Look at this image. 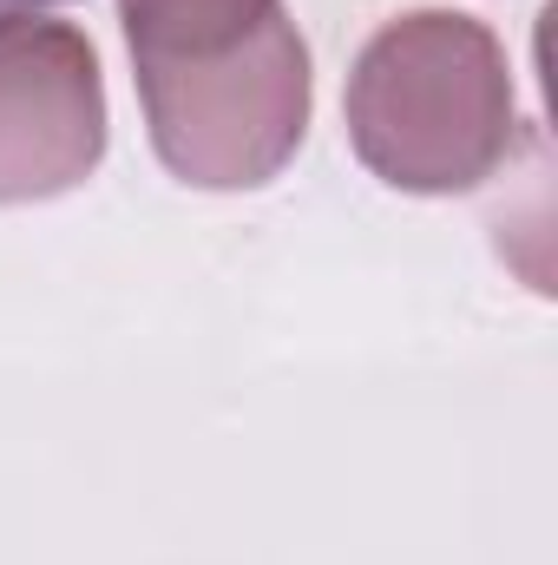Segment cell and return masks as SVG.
Returning <instances> with one entry per match:
<instances>
[{
	"mask_svg": "<svg viewBox=\"0 0 558 565\" xmlns=\"http://www.w3.org/2000/svg\"><path fill=\"white\" fill-rule=\"evenodd\" d=\"M342 126L355 158L408 198L480 191L519 132L513 60L460 7H415L368 33L348 66Z\"/></svg>",
	"mask_w": 558,
	"mask_h": 565,
	"instance_id": "obj_1",
	"label": "cell"
},
{
	"mask_svg": "<svg viewBox=\"0 0 558 565\" xmlns=\"http://www.w3.org/2000/svg\"><path fill=\"white\" fill-rule=\"evenodd\" d=\"M144 139L191 191H257L309 139L315 66L289 13H264L244 40L191 60H132Z\"/></svg>",
	"mask_w": 558,
	"mask_h": 565,
	"instance_id": "obj_2",
	"label": "cell"
},
{
	"mask_svg": "<svg viewBox=\"0 0 558 565\" xmlns=\"http://www.w3.org/2000/svg\"><path fill=\"white\" fill-rule=\"evenodd\" d=\"M282 0H119L132 60H191L244 40Z\"/></svg>",
	"mask_w": 558,
	"mask_h": 565,
	"instance_id": "obj_4",
	"label": "cell"
},
{
	"mask_svg": "<svg viewBox=\"0 0 558 565\" xmlns=\"http://www.w3.org/2000/svg\"><path fill=\"white\" fill-rule=\"evenodd\" d=\"M112 139L99 46L73 20L0 26V204L79 191Z\"/></svg>",
	"mask_w": 558,
	"mask_h": 565,
	"instance_id": "obj_3",
	"label": "cell"
},
{
	"mask_svg": "<svg viewBox=\"0 0 558 565\" xmlns=\"http://www.w3.org/2000/svg\"><path fill=\"white\" fill-rule=\"evenodd\" d=\"M46 7H66V0H0V26H13V20H33V13H46Z\"/></svg>",
	"mask_w": 558,
	"mask_h": 565,
	"instance_id": "obj_5",
	"label": "cell"
}]
</instances>
